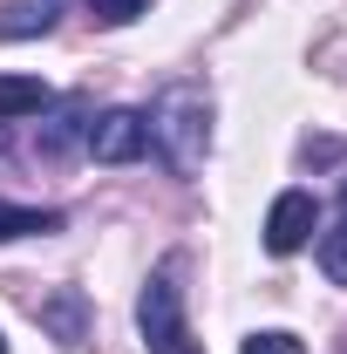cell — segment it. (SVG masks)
I'll list each match as a JSON object with an SVG mask.
<instances>
[{
	"instance_id": "obj_4",
	"label": "cell",
	"mask_w": 347,
	"mask_h": 354,
	"mask_svg": "<svg viewBox=\"0 0 347 354\" xmlns=\"http://www.w3.org/2000/svg\"><path fill=\"white\" fill-rule=\"evenodd\" d=\"M88 150H95V164H130L150 150V136H143V116L136 109H109L102 123H88Z\"/></svg>"
},
{
	"instance_id": "obj_7",
	"label": "cell",
	"mask_w": 347,
	"mask_h": 354,
	"mask_svg": "<svg viewBox=\"0 0 347 354\" xmlns=\"http://www.w3.org/2000/svg\"><path fill=\"white\" fill-rule=\"evenodd\" d=\"M48 109V82L35 75H0V123L7 116H41Z\"/></svg>"
},
{
	"instance_id": "obj_8",
	"label": "cell",
	"mask_w": 347,
	"mask_h": 354,
	"mask_svg": "<svg viewBox=\"0 0 347 354\" xmlns=\"http://www.w3.org/2000/svg\"><path fill=\"white\" fill-rule=\"evenodd\" d=\"M82 123H88V102H82V95H68V102H62V109L48 116V130H41V150H48V157H62V150H68V143L82 136Z\"/></svg>"
},
{
	"instance_id": "obj_12",
	"label": "cell",
	"mask_w": 347,
	"mask_h": 354,
	"mask_svg": "<svg viewBox=\"0 0 347 354\" xmlns=\"http://www.w3.org/2000/svg\"><path fill=\"white\" fill-rule=\"evenodd\" d=\"M245 354H306V348L293 341V334H279V327H272V334H252V341H245Z\"/></svg>"
},
{
	"instance_id": "obj_9",
	"label": "cell",
	"mask_w": 347,
	"mask_h": 354,
	"mask_svg": "<svg viewBox=\"0 0 347 354\" xmlns=\"http://www.w3.org/2000/svg\"><path fill=\"white\" fill-rule=\"evenodd\" d=\"M28 232H62V212H41V205H7V198H0V239H28Z\"/></svg>"
},
{
	"instance_id": "obj_2",
	"label": "cell",
	"mask_w": 347,
	"mask_h": 354,
	"mask_svg": "<svg viewBox=\"0 0 347 354\" xmlns=\"http://www.w3.org/2000/svg\"><path fill=\"white\" fill-rule=\"evenodd\" d=\"M136 327H143V348L150 354H205L184 327V293H177V259H164L143 293H136Z\"/></svg>"
},
{
	"instance_id": "obj_6",
	"label": "cell",
	"mask_w": 347,
	"mask_h": 354,
	"mask_svg": "<svg viewBox=\"0 0 347 354\" xmlns=\"http://www.w3.org/2000/svg\"><path fill=\"white\" fill-rule=\"evenodd\" d=\"M62 7H68V0H14V7L0 14V41H28V35H48V28L62 21Z\"/></svg>"
},
{
	"instance_id": "obj_11",
	"label": "cell",
	"mask_w": 347,
	"mask_h": 354,
	"mask_svg": "<svg viewBox=\"0 0 347 354\" xmlns=\"http://www.w3.org/2000/svg\"><path fill=\"white\" fill-rule=\"evenodd\" d=\"M88 14H95V21H109V28H123V21L143 14V0H88Z\"/></svg>"
},
{
	"instance_id": "obj_13",
	"label": "cell",
	"mask_w": 347,
	"mask_h": 354,
	"mask_svg": "<svg viewBox=\"0 0 347 354\" xmlns=\"http://www.w3.org/2000/svg\"><path fill=\"white\" fill-rule=\"evenodd\" d=\"M0 354H7V341H0Z\"/></svg>"
},
{
	"instance_id": "obj_10",
	"label": "cell",
	"mask_w": 347,
	"mask_h": 354,
	"mask_svg": "<svg viewBox=\"0 0 347 354\" xmlns=\"http://www.w3.org/2000/svg\"><path fill=\"white\" fill-rule=\"evenodd\" d=\"M320 266H327V279H334V286H347V225H341V232H327Z\"/></svg>"
},
{
	"instance_id": "obj_5",
	"label": "cell",
	"mask_w": 347,
	"mask_h": 354,
	"mask_svg": "<svg viewBox=\"0 0 347 354\" xmlns=\"http://www.w3.org/2000/svg\"><path fill=\"white\" fill-rule=\"evenodd\" d=\"M35 313H41V327L62 341V348H82V341H88V293H82V286H62V293H48Z\"/></svg>"
},
{
	"instance_id": "obj_14",
	"label": "cell",
	"mask_w": 347,
	"mask_h": 354,
	"mask_svg": "<svg viewBox=\"0 0 347 354\" xmlns=\"http://www.w3.org/2000/svg\"><path fill=\"white\" fill-rule=\"evenodd\" d=\"M341 205H347V198H341Z\"/></svg>"
},
{
	"instance_id": "obj_1",
	"label": "cell",
	"mask_w": 347,
	"mask_h": 354,
	"mask_svg": "<svg viewBox=\"0 0 347 354\" xmlns=\"http://www.w3.org/2000/svg\"><path fill=\"white\" fill-rule=\"evenodd\" d=\"M143 136L157 143V157H164L177 177H198L205 171V150H212V95H205L198 82H171L157 102H150Z\"/></svg>"
},
{
	"instance_id": "obj_3",
	"label": "cell",
	"mask_w": 347,
	"mask_h": 354,
	"mask_svg": "<svg viewBox=\"0 0 347 354\" xmlns=\"http://www.w3.org/2000/svg\"><path fill=\"white\" fill-rule=\"evenodd\" d=\"M313 225H320V198L313 191H279L272 198V212H265V252H300L306 239H313Z\"/></svg>"
}]
</instances>
